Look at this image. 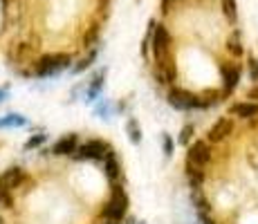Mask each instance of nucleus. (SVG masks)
<instances>
[{"label":"nucleus","instance_id":"1","mask_svg":"<svg viewBox=\"0 0 258 224\" xmlns=\"http://www.w3.org/2000/svg\"><path fill=\"white\" fill-rule=\"evenodd\" d=\"M70 63H72L70 54H45V56H41L36 61L34 74L38 79H47V77H54L56 72H61V69L70 67Z\"/></svg>","mask_w":258,"mask_h":224},{"label":"nucleus","instance_id":"2","mask_svg":"<svg viewBox=\"0 0 258 224\" xmlns=\"http://www.w3.org/2000/svg\"><path fill=\"white\" fill-rule=\"evenodd\" d=\"M126 211H128V197H126V193H123L121 186H115V188H112L110 200H108L106 206L101 208V217H106V220H112V222H119L123 215H126Z\"/></svg>","mask_w":258,"mask_h":224},{"label":"nucleus","instance_id":"3","mask_svg":"<svg viewBox=\"0 0 258 224\" xmlns=\"http://www.w3.org/2000/svg\"><path fill=\"white\" fill-rule=\"evenodd\" d=\"M168 103L177 110H196V108H205L200 94H193L184 88H171L168 90Z\"/></svg>","mask_w":258,"mask_h":224},{"label":"nucleus","instance_id":"4","mask_svg":"<svg viewBox=\"0 0 258 224\" xmlns=\"http://www.w3.org/2000/svg\"><path fill=\"white\" fill-rule=\"evenodd\" d=\"M110 155H112V151H110V146H108L106 141L90 139V141L81 143L72 157L79 159V162H86V159H90V162H101V159H106V157H110Z\"/></svg>","mask_w":258,"mask_h":224},{"label":"nucleus","instance_id":"5","mask_svg":"<svg viewBox=\"0 0 258 224\" xmlns=\"http://www.w3.org/2000/svg\"><path fill=\"white\" fill-rule=\"evenodd\" d=\"M168 52H171V36H168L164 25H155V29H153V54H155V61L157 63L171 61Z\"/></svg>","mask_w":258,"mask_h":224},{"label":"nucleus","instance_id":"6","mask_svg":"<svg viewBox=\"0 0 258 224\" xmlns=\"http://www.w3.org/2000/svg\"><path fill=\"white\" fill-rule=\"evenodd\" d=\"M209 162H211V146H209V141H205V139H198V141H193L191 146H188L186 164H193V166L205 168Z\"/></svg>","mask_w":258,"mask_h":224},{"label":"nucleus","instance_id":"7","mask_svg":"<svg viewBox=\"0 0 258 224\" xmlns=\"http://www.w3.org/2000/svg\"><path fill=\"white\" fill-rule=\"evenodd\" d=\"M220 77H222V97H229L238 88V81H240V67L236 63H222Z\"/></svg>","mask_w":258,"mask_h":224},{"label":"nucleus","instance_id":"8","mask_svg":"<svg viewBox=\"0 0 258 224\" xmlns=\"http://www.w3.org/2000/svg\"><path fill=\"white\" fill-rule=\"evenodd\" d=\"M229 134H234V119L222 117L209 128L207 139H209L211 143H220V141H225V139H229Z\"/></svg>","mask_w":258,"mask_h":224},{"label":"nucleus","instance_id":"9","mask_svg":"<svg viewBox=\"0 0 258 224\" xmlns=\"http://www.w3.org/2000/svg\"><path fill=\"white\" fill-rule=\"evenodd\" d=\"M23 179H25V173L18 166H12L0 175V188L3 191H14V188H18L23 184Z\"/></svg>","mask_w":258,"mask_h":224},{"label":"nucleus","instance_id":"10","mask_svg":"<svg viewBox=\"0 0 258 224\" xmlns=\"http://www.w3.org/2000/svg\"><path fill=\"white\" fill-rule=\"evenodd\" d=\"M77 148H79L77 146V134H66V137H61L52 146V155L54 157H68V155H74Z\"/></svg>","mask_w":258,"mask_h":224},{"label":"nucleus","instance_id":"11","mask_svg":"<svg viewBox=\"0 0 258 224\" xmlns=\"http://www.w3.org/2000/svg\"><path fill=\"white\" fill-rule=\"evenodd\" d=\"M229 112L234 114L238 119H254L258 117V103L256 101H240V103H234V106L229 108Z\"/></svg>","mask_w":258,"mask_h":224},{"label":"nucleus","instance_id":"12","mask_svg":"<svg viewBox=\"0 0 258 224\" xmlns=\"http://www.w3.org/2000/svg\"><path fill=\"white\" fill-rule=\"evenodd\" d=\"M155 77L160 79V83H173L177 77V69L171 61H164V63H157V69H155Z\"/></svg>","mask_w":258,"mask_h":224},{"label":"nucleus","instance_id":"13","mask_svg":"<svg viewBox=\"0 0 258 224\" xmlns=\"http://www.w3.org/2000/svg\"><path fill=\"white\" fill-rule=\"evenodd\" d=\"M186 179L191 188H202V184H205V168L186 164Z\"/></svg>","mask_w":258,"mask_h":224},{"label":"nucleus","instance_id":"14","mask_svg":"<svg viewBox=\"0 0 258 224\" xmlns=\"http://www.w3.org/2000/svg\"><path fill=\"white\" fill-rule=\"evenodd\" d=\"M103 173H106V177L110 179V182H117L119 175H121V166H119V162L115 159V153H112L110 157H106V162H103Z\"/></svg>","mask_w":258,"mask_h":224},{"label":"nucleus","instance_id":"15","mask_svg":"<svg viewBox=\"0 0 258 224\" xmlns=\"http://www.w3.org/2000/svg\"><path fill=\"white\" fill-rule=\"evenodd\" d=\"M103 81H106V69H103V72H99L97 77L92 79L90 88L86 90V101H94V99L99 97V92H101V88H103Z\"/></svg>","mask_w":258,"mask_h":224},{"label":"nucleus","instance_id":"16","mask_svg":"<svg viewBox=\"0 0 258 224\" xmlns=\"http://www.w3.org/2000/svg\"><path fill=\"white\" fill-rule=\"evenodd\" d=\"M227 52L236 58H240L242 52H245V49H242V43H240V34L238 32H234L229 38H227Z\"/></svg>","mask_w":258,"mask_h":224},{"label":"nucleus","instance_id":"17","mask_svg":"<svg viewBox=\"0 0 258 224\" xmlns=\"http://www.w3.org/2000/svg\"><path fill=\"white\" fill-rule=\"evenodd\" d=\"M191 200H193V206H196V211H211V204H209V200H207V197L200 193V188H193Z\"/></svg>","mask_w":258,"mask_h":224},{"label":"nucleus","instance_id":"18","mask_svg":"<svg viewBox=\"0 0 258 224\" xmlns=\"http://www.w3.org/2000/svg\"><path fill=\"white\" fill-rule=\"evenodd\" d=\"M126 132H128V137H131V141L133 143H140L142 141V128H140V123H137V119H128L126 121Z\"/></svg>","mask_w":258,"mask_h":224},{"label":"nucleus","instance_id":"19","mask_svg":"<svg viewBox=\"0 0 258 224\" xmlns=\"http://www.w3.org/2000/svg\"><path fill=\"white\" fill-rule=\"evenodd\" d=\"M18 126H25V117L23 114H7V117L0 119V128H18Z\"/></svg>","mask_w":258,"mask_h":224},{"label":"nucleus","instance_id":"20","mask_svg":"<svg viewBox=\"0 0 258 224\" xmlns=\"http://www.w3.org/2000/svg\"><path fill=\"white\" fill-rule=\"evenodd\" d=\"M222 14H225V18L229 23H236V0H222Z\"/></svg>","mask_w":258,"mask_h":224},{"label":"nucleus","instance_id":"21","mask_svg":"<svg viewBox=\"0 0 258 224\" xmlns=\"http://www.w3.org/2000/svg\"><path fill=\"white\" fill-rule=\"evenodd\" d=\"M94 58H97V49H92V52L88 54L86 58H81V61H79V65L74 67V72L79 74V72H83V69H88V67H90L92 63H94Z\"/></svg>","mask_w":258,"mask_h":224},{"label":"nucleus","instance_id":"22","mask_svg":"<svg viewBox=\"0 0 258 224\" xmlns=\"http://www.w3.org/2000/svg\"><path fill=\"white\" fill-rule=\"evenodd\" d=\"M47 139V134H34V137H29L27 141H25V151H32V148H38L43 141Z\"/></svg>","mask_w":258,"mask_h":224},{"label":"nucleus","instance_id":"23","mask_svg":"<svg viewBox=\"0 0 258 224\" xmlns=\"http://www.w3.org/2000/svg\"><path fill=\"white\" fill-rule=\"evenodd\" d=\"M193 132H196V128H193V123H186V126L182 128V132H180V143H182V146H188V141H191Z\"/></svg>","mask_w":258,"mask_h":224},{"label":"nucleus","instance_id":"24","mask_svg":"<svg viewBox=\"0 0 258 224\" xmlns=\"http://www.w3.org/2000/svg\"><path fill=\"white\" fill-rule=\"evenodd\" d=\"M97 36H99V25H92L90 32L83 36V45H86V47H92V43L97 41Z\"/></svg>","mask_w":258,"mask_h":224},{"label":"nucleus","instance_id":"25","mask_svg":"<svg viewBox=\"0 0 258 224\" xmlns=\"http://www.w3.org/2000/svg\"><path fill=\"white\" fill-rule=\"evenodd\" d=\"M247 72H249L251 81L258 83V58H249V61H247Z\"/></svg>","mask_w":258,"mask_h":224},{"label":"nucleus","instance_id":"26","mask_svg":"<svg viewBox=\"0 0 258 224\" xmlns=\"http://www.w3.org/2000/svg\"><path fill=\"white\" fill-rule=\"evenodd\" d=\"M9 193H12V191H3V188H0V206L12 208L14 200H12V195H9Z\"/></svg>","mask_w":258,"mask_h":224},{"label":"nucleus","instance_id":"27","mask_svg":"<svg viewBox=\"0 0 258 224\" xmlns=\"http://www.w3.org/2000/svg\"><path fill=\"white\" fill-rule=\"evenodd\" d=\"M162 143H164V153L171 157L173 155V139H171V134H162Z\"/></svg>","mask_w":258,"mask_h":224},{"label":"nucleus","instance_id":"28","mask_svg":"<svg viewBox=\"0 0 258 224\" xmlns=\"http://www.w3.org/2000/svg\"><path fill=\"white\" fill-rule=\"evenodd\" d=\"M198 220H200L202 224H216L211 217V211H198Z\"/></svg>","mask_w":258,"mask_h":224},{"label":"nucleus","instance_id":"29","mask_svg":"<svg viewBox=\"0 0 258 224\" xmlns=\"http://www.w3.org/2000/svg\"><path fill=\"white\" fill-rule=\"evenodd\" d=\"M247 97H249V99H254V101L258 103V83H256V86L249 90V92H247Z\"/></svg>","mask_w":258,"mask_h":224},{"label":"nucleus","instance_id":"30","mask_svg":"<svg viewBox=\"0 0 258 224\" xmlns=\"http://www.w3.org/2000/svg\"><path fill=\"white\" fill-rule=\"evenodd\" d=\"M18 0H3V7H5V12H7L9 7H12V5H16Z\"/></svg>","mask_w":258,"mask_h":224},{"label":"nucleus","instance_id":"31","mask_svg":"<svg viewBox=\"0 0 258 224\" xmlns=\"http://www.w3.org/2000/svg\"><path fill=\"white\" fill-rule=\"evenodd\" d=\"M7 88H0V101H5V99H7Z\"/></svg>","mask_w":258,"mask_h":224},{"label":"nucleus","instance_id":"32","mask_svg":"<svg viewBox=\"0 0 258 224\" xmlns=\"http://www.w3.org/2000/svg\"><path fill=\"white\" fill-rule=\"evenodd\" d=\"M108 224H117V222H112V220H108Z\"/></svg>","mask_w":258,"mask_h":224}]
</instances>
